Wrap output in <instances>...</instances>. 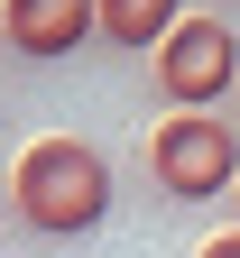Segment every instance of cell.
Masks as SVG:
<instances>
[{
  "label": "cell",
  "instance_id": "cell-1",
  "mask_svg": "<svg viewBox=\"0 0 240 258\" xmlns=\"http://www.w3.org/2000/svg\"><path fill=\"white\" fill-rule=\"evenodd\" d=\"M10 221L37 240H83L111 221V166L92 139H37L10 166Z\"/></svg>",
  "mask_w": 240,
  "mask_h": 258
},
{
  "label": "cell",
  "instance_id": "cell-2",
  "mask_svg": "<svg viewBox=\"0 0 240 258\" xmlns=\"http://www.w3.org/2000/svg\"><path fill=\"white\" fill-rule=\"evenodd\" d=\"M148 175L176 194V203H213V194L240 184V139L213 111H176V120L148 129Z\"/></svg>",
  "mask_w": 240,
  "mask_h": 258
},
{
  "label": "cell",
  "instance_id": "cell-3",
  "mask_svg": "<svg viewBox=\"0 0 240 258\" xmlns=\"http://www.w3.org/2000/svg\"><path fill=\"white\" fill-rule=\"evenodd\" d=\"M240 83V37L222 19H176L166 28V46H157V92L176 111H213L222 92Z\"/></svg>",
  "mask_w": 240,
  "mask_h": 258
},
{
  "label": "cell",
  "instance_id": "cell-4",
  "mask_svg": "<svg viewBox=\"0 0 240 258\" xmlns=\"http://www.w3.org/2000/svg\"><path fill=\"white\" fill-rule=\"evenodd\" d=\"M0 37H10V55H74L92 37V0H0Z\"/></svg>",
  "mask_w": 240,
  "mask_h": 258
},
{
  "label": "cell",
  "instance_id": "cell-5",
  "mask_svg": "<svg viewBox=\"0 0 240 258\" xmlns=\"http://www.w3.org/2000/svg\"><path fill=\"white\" fill-rule=\"evenodd\" d=\"M176 19H185V0H92V37H111V46H166Z\"/></svg>",
  "mask_w": 240,
  "mask_h": 258
},
{
  "label": "cell",
  "instance_id": "cell-6",
  "mask_svg": "<svg viewBox=\"0 0 240 258\" xmlns=\"http://www.w3.org/2000/svg\"><path fill=\"white\" fill-rule=\"evenodd\" d=\"M194 258H240V231H222V240H203Z\"/></svg>",
  "mask_w": 240,
  "mask_h": 258
},
{
  "label": "cell",
  "instance_id": "cell-7",
  "mask_svg": "<svg viewBox=\"0 0 240 258\" xmlns=\"http://www.w3.org/2000/svg\"><path fill=\"white\" fill-rule=\"evenodd\" d=\"M231 203H240V184H231Z\"/></svg>",
  "mask_w": 240,
  "mask_h": 258
}]
</instances>
